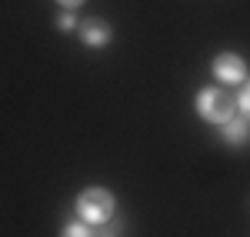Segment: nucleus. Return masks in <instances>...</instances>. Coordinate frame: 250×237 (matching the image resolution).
Masks as SVG:
<instances>
[{
	"mask_svg": "<svg viewBox=\"0 0 250 237\" xmlns=\"http://www.w3.org/2000/svg\"><path fill=\"white\" fill-rule=\"evenodd\" d=\"M77 207V217L90 227H100L107 220H114V211H117V197L107 191V187H83L74 200Z\"/></svg>",
	"mask_w": 250,
	"mask_h": 237,
	"instance_id": "nucleus-1",
	"label": "nucleus"
},
{
	"mask_svg": "<svg viewBox=\"0 0 250 237\" xmlns=\"http://www.w3.org/2000/svg\"><path fill=\"white\" fill-rule=\"evenodd\" d=\"M193 107H197L200 120L217 124V127L227 124V120L237 114V100H233V94H227L224 87H200L197 97H193Z\"/></svg>",
	"mask_w": 250,
	"mask_h": 237,
	"instance_id": "nucleus-2",
	"label": "nucleus"
},
{
	"mask_svg": "<svg viewBox=\"0 0 250 237\" xmlns=\"http://www.w3.org/2000/svg\"><path fill=\"white\" fill-rule=\"evenodd\" d=\"M210 74L220 84H227V87H233V84H244L247 80V60L240 57V54H233V50H224V54H217L210 64Z\"/></svg>",
	"mask_w": 250,
	"mask_h": 237,
	"instance_id": "nucleus-3",
	"label": "nucleus"
},
{
	"mask_svg": "<svg viewBox=\"0 0 250 237\" xmlns=\"http://www.w3.org/2000/svg\"><path fill=\"white\" fill-rule=\"evenodd\" d=\"M77 37L83 40V47L104 50V47L114 40V30H110V23H107L104 17H83L77 23Z\"/></svg>",
	"mask_w": 250,
	"mask_h": 237,
	"instance_id": "nucleus-4",
	"label": "nucleus"
},
{
	"mask_svg": "<svg viewBox=\"0 0 250 237\" xmlns=\"http://www.w3.org/2000/svg\"><path fill=\"white\" fill-rule=\"evenodd\" d=\"M220 137H224V144H230V147H247L250 144V124L233 114L227 124H220Z\"/></svg>",
	"mask_w": 250,
	"mask_h": 237,
	"instance_id": "nucleus-5",
	"label": "nucleus"
},
{
	"mask_svg": "<svg viewBox=\"0 0 250 237\" xmlns=\"http://www.w3.org/2000/svg\"><path fill=\"white\" fill-rule=\"evenodd\" d=\"M233 100H237V117L250 124V74H247V80L240 84V94H237Z\"/></svg>",
	"mask_w": 250,
	"mask_h": 237,
	"instance_id": "nucleus-6",
	"label": "nucleus"
},
{
	"mask_svg": "<svg viewBox=\"0 0 250 237\" xmlns=\"http://www.w3.org/2000/svg\"><path fill=\"white\" fill-rule=\"evenodd\" d=\"M60 237H94V227L90 224H83V220H67L63 227H60Z\"/></svg>",
	"mask_w": 250,
	"mask_h": 237,
	"instance_id": "nucleus-7",
	"label": "nucleus"
},
{
	"mask_svg": "<svg viewBox=\"0 0 250 237\" xmlns=\"http://www.w3.org/2000/svg\"><path fill=\"white\" fill-rule=\"evenodd\" d=\"M120 234H124V224H110V220L100 224V227L94 231V237H120Z\"/></svg>",
	"mask_w": 250,
	"mask_h": 237,
	"instance_id": "nucleus-8",
	"label": "nucleus"
},
{
	"mask_svg": "<svg viewBox=\"0 0 250 237\" xmlns=\"http://www.w3.org/2000/svg\"><path fill=\"white\" fill-rule=\"evenodd\" d=\"M77 23H80L77 14H70V10H67V14H60V17H57V30H74Z\"/></svg>",
	"mask_w": 250,
	"mask_h": 237,
	"instance_id": "nucleus-9",
	"label": "nucleus"
},
{
	"mask_svg": "<svg viewBox=\"0 0 250 237\" xmlns=\"http://www.w3.org/2000/svg\"><path fill=\"white\" fill-rule=\"evenodd\" d=\"M60 7H63V10H77L80 3H83V0H57Z\"/></svg>",
	"mask_w": 250,
	"mask_h": 237,
	"instance_id": "nucleus-10",
	"label": "nucleus"
}]
</instances>
